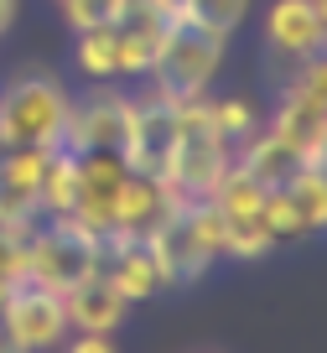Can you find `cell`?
<instances>
[{
    "label": "cell",
    "instance_id": "cell-1",
    "mask_svg": "<svg viewBox=\"0 0 327 353\" xmlns=\"http://www.w3.org/2000/svg\"><path fill=\"white\" fill-rule=\"evenodd\" d=\"M146 254H151L161 286H192L197 276H208L213 260H224V219L203 198L182 203L146 234Z\"/></svg>",
    "mask_w": 327,
    "mask_h": 353
},
{
    "label": "cell",
    "instance_id": "cell-2",
    "mask_svg": "<svg viewBox=\"0 0 327 353\" xmlns=\"http://www.w3.org/2000/svg\"><path fill=\"white\" fill-rule=\"evenodd\" d=\"M224 42L229 37L208 32L203 21H192L187 11L166 16V32L161 42H156V57H151V83L156 94H166V99H203L208 83H213L218 63H224Z\"/></svg>",
    "mask_w": 327,
    "mask_h": 353
},
{
    "label": "cell",
    "instance_id": "cell-3",
    "mask_svg": "<svg viewBox=\"0 0 327 353\" xmlns=\"http://www.w3.org/2000/svg\"><path fill=\"white\" fill-rule=\"evenodd\" d=\"M68 110H73V94L52 73L11 78V83L0 88V151L6 145L57 151L63 130H68Z\"/></svg>",
    "mask_w": 327,
    "mask_h": 353
},
{
    "label": "cell",
    "instance_id": "cell-4",
    "mask_svg": "<svg viewBox=\"0 0 327 353\" xmlns=\"http://www.w3.org/2000/svg\"><path fill=\"white\" fill-rule=\"evenodd\" d=\"M104 265V239L88 234L83 223L73 219H52L47 229H32V244H26V281L47 291H73L78 281L99 276Z\"/></svg>",
    "mask_w": 327,
    "mask_h": 353
},
{
    "label": "cell",
    "instance_id": "cell-5",
    "mask_svg": "<svg viewBox=\"0 0 327 353\" xmlns=\"http://www.w3.org/2000/svg\"><path fill=\"white\" fill-rule=\"evenodd\" d=\"M229 145L234 141L218 135L213 114H208V99H182V104H177V151H172V172H166V182H172L187 203L208 198V188H213L218 176H224V166L234 161Z\"/></svg>",
    "mask_w": 327,
    "mask_h": 353
},
{
    "label": "cell",
    "instance_id": "cell-6",
    "mask_svg": "<svg viewBox=\"0 0 327 353\" xmlns=\"http://www.w3.org/2000/svg\"><path fill=\"white\" fill-rule=\"evenodd\" d=\"M172 151H177V99H166L156 88L141 99H125V135H120L125 166L146 176H166Z\"/></svg>",
    "mask_w": 327,
    "mask_h": 353
},
{
    "label": "cell",
    "instance_id": "cell-7",
    "mask_svg": "<svg viewBox=\"0 0 327 353\" xmlns=\"http://www.w3.org/2000/svg\"><path fill=\"white\" fill-rule=\"evenodd\" d=\"M270 130L322 166V145H327V63L317 52L301 57V73L291 78L281 110H275V120H270Z\"/></svg>",
    "mask_w": 327,
    "mask_h": 353
},
{
    "label": "cell",
    "instance_id": "cell-8",
    "mask_svg": "<svg viewBox=\"0 0 327 353\" xmlns=\"http://www.w3.org/2000/svg\"><path fill=\"white\" fill-rule=\"evenodd\" d=\"M125 176H130V166H125L120 151H78V182H73V213L68 219L83 223L99 239H109Z\"/></svg>",
    "mask_w": 327,
    "mask_h": 353
},
{
    "label": "cell",
    "instance_id": "cell-9",
    "mask_svg": "<svg viewBox=\"0 0 327 353\" xmlns=\"http://www.w3.org/2000/svg\"><path fill=\"white\" fill-rule=\"evenodd\" d=\"M0 327L11 332L26 353H42V348H57L68 332V312H63V296L37 281H21L11 286L6 296V312H0Z\"/></svg>",
    "mask_w": 327,
    "mask_h": 353
},
{
    "label": "cell",
    "instance_id": "cell-10",
    "mask_svg": "<svg viewBox=\"0 0 327 353\" xmlns=\"http://www.w3.org/2000/svg\"><path fill=\"white\" fill-rule=\"evenodd\" d=\"M182 203L187 198L166 182V176L130 172V176H125V192H120V208H115V229H109V239H141L146 244V234H151L166 213H177Z\"/></svg>",
    "mask_w": 327,
    "mask_h": 353
},
{
    "label": "cell",
    "instance_id": "cell-11",
    "mask_svg": "<svg viewBox=\"0 0 327 353\" xmlns=\"http://www.w3.org/2000/svg\"><path fill=\"white\" fill-rule=\"evenodd\" d=\"M327 37V6L322 0H270L265 11V42L281 57H312Z\"/></svg>",
    "mask_w": 327,
    "mask_h": 353
},
{
    "label": "cell",
    "instance_id": "cell-12",
    "mask_svg": "<svg viewBox=\"0 0 327 353\" xmlns=\"http://www.w3.org/2000/svg\"><path fill=\"white\" fill-rule=\"evenodd\" d=\"M120 135H125V94H104L99 88L83 104L73 99L68 130H63L68 151H120Z\"/></svg>",
    "mask_w": 327,
    "mask_h": 353
},
{
    "label": "cell",
    "instance_id": "cell-13",
    "mask_svg": "<svg viewBox=\"0 0 327 353\" xmlns=\"http://www.w3.org/2000/svg\"><path fill=\"white\" fill-rule=\"evenodd\" d=\"M234 166H244L260 188H286L291 176H301L306 166H317V161H312L306 151H296L291 141H281L275 130H250V135L239 141Z\"/></svg>",
    "mask_w": 327,
    "mask_h": 353
},
{
    "label": "cell",
    "instance_id": "cell-14",
    "mask_svg": "<svg viewBox=\"0 0 327 353\" xmlns=\"http://www.w3.org/2000/svg\"><path fill=\"white\" fill-rule=\"evenodd\" d=\"M63 312H68V327L78 332H115L130 312V301L104 281V270L88 281H78L73 291H63Z\"/></svg>",
    "mask_w": 327,
    "mask_h": 353
},
{
    "label": "cell",
    "instance_id": "cell-15",
    "mask_svg": "<svg viewBox=\"0 0 327 353\" xmlns=\"http://www.w3.org/2000/svg\"><path fill=\"white\" fill-rule=\"evenodd\" d=\"M99 270H104V281L125 301H146L161 291V276H156V265H151L141 239H104V265Z\"/></svg>",
    "mask_w": 327,
    "mask_h": 353
},
{
    "label": "cell",
    "instance_id": "cell-16",
    "mask_svg": "<svg viewBox=\"0 0 327 353\" xmlns=\"http://www.w3.org/2000/svg\"><path fill=\"white\" fill-rule=\"evenodd\" d=\"M73 182H78V151H68V145L47 151V172H42V198H37V213H47V219H68V213H73Z\"/></svg>",
    "mask_w": 327,
    "mask_h": 353
},
{
    "label": "cell",
    "instance_id": "cell-17",
    "mask_svg": "<svg viewBox=\"0 0 327 353\" xmlns=\"http://www.w3.org/2000/svg\"><path fill=\"white\" fill-rule=\"evenodd\" d=\"M286 198H291V208L301 213L306 234L327 223V182H322V166H306L301 176H291V182H286Z\"/></svg>",
    "mask_w": 327,
    "mask_h": 353
},
{
    "label": "cell",
    "instance_id": "cell-18",
    "mask_svg": "<svg viewBox=\"0 0 327 353\" xmlns=\"http://www.w3.org/2000/svg\"><path fill=\"white\" fill-rule=\"evenodd\" d=\"M32 219H0V281L21 286L26 281V244H32Z\"/></svg>",
    "mask_w": 327,
    "mask_h": 353
},
{
    "label": "cell",
    "instance_id": "cell-19",
    "mask_svg": "<svg viewBox=\"0 0 327 353\" xmlns=\"http://www.w3.org/2000/svg\"><path fill=\"white\" fill-rule=\"evenodd\" d=\"M270 250H275V239H270L260 213H250V219H224V254H234V260H260V254H270Z\"/></svg>",
    "mask_w": 327,
    "mask_h": 353
},
{
    "label": "cell",
    "instance_id": "cell-20",
    "mask_svg": "<svg viewBox=\"0 0 327 353\" xmlns=\"http://www.w3.org/2000/svg\"><path fill=\"white\" fill-rule=\"evenodd\" d=\"M78 73L88 78H115V26H88L78 32Z\"/></svg>",
    "mask_w": 327,
    "mask_h": 353
},
{
    "label": "cell",
    "instance_id": "cell-21",
    "mask_svg": "<svg viewBox=\"0 0 327 353\" xmlns=\"http://www.w3.org/2000/svg\"><path fill=\"white\" fill-rule=\"evenodd\" d=\"M182 11L192 16V21H203L208 32H218V37H229L234 26H239L244 16H250V0H187Z\"/></svg>",
    "mask_w": 327,
    "mask_h": 353
},
{
    "label": "cell",
    "instance_id": "cell-22",
    "mask_svg": "<svg viewBox=\"0 0 327 353\" xmlns=\"http://www.w3.org/2000/svg\"><path fill=\"white\" fill-rule=\"evenodd\" d=\"M260 219H265V229H270V239H275V244H281V239H301V234H306V223H301V213L291 208L286 188H270V192H265Z\"/></svg>",
    "mask_w": 327,
    "mask_h": 353
},
{
    "label": "cell",
    "instance_id": "cell-23",
    "mask_svg": "<svg viewBox=\"0 0 327 353\" xmlns=\"http://www.w3.org/2000/svg\"><path fill=\"white\" fill-rule=\"evenodd\" d=\"M208 114H213V125H218L224 141H244L250 130H260V114H255L250 99H213Z\"/></svg>",
    "mask_w": 327,
    "mask_h": 353
},
{
    "label": "cell",
    "instance_id": "cell-24",
    "mask_svg": "<svg viewBox=\"0 0 327 353\" xmlns=\"http://www.w3.org/2000/svg\"><path fill=\"white\" fill-rule=\"evenodd\" d=\"M125 6L130 0H63V16L73 32H88V26H120Z\"/></svg>",
    "mask_w": 327,
    "mask_h": 353
},
{
    "label": "cell",
    "instance_id": "cell-25",
    "mask_svg": "<svg viewBox=\"0 0 327 353\" xmlns=\"http://www.w3.org/2000/svg\"><path fill=\"white\" fill-rule=\"evenodd\" d=\"M68 353H115V348H109V332H83L68 343Z\"/></svg>",
    "mask_w": 327,
    "mask_h": 353
},
{
    "label": "cell",
    "instance_id": "cell-26",
    "mask_svg": "<svg viewBox=\"0 0 327 353\" xmlns=\"http://www.w3.org/2000/svg\"><path fill=\"white\" fill-rule=\"evenodd\" d=\"M11 21H16V0H0V32H6Z\"/></svg>",
    "mask_w": 327,
    "mask_h": 353
},
{
    "label": "cell",
    "instance_id": "cell-27",
    "mask_svg": "<svg viewBox=\"0 0 327 353\" xmlns=\"http://www.w3.org/2000/svg\"><path fill=\"white\" fill-rule=\"evenodd\" d=\"M0 353H26V348H21V343H16L11 332H6V327H0Z\"/></svg>",
    "mask_w": 327,
    "mask_h": 353
},
{
    "label": "cell",
    "instance_id": "cell-28",
    "mask_svg": "<svg viewBox=\"0 0 327 353\" xmlns=\"http://www.w3.org/2000/svg\"><path fill=\"white\" fill-rule=\"evenodd\" d=\"M6 296H11V286H6V281H0V312H6Z\"/></svg>",
    "mask_w": 327,
    "mask_h": 353
},
{
    "label": "cell",
    "instance_id": "cell-29",
    "mask_svg": "<svg viewBox=\"0 0 327 353\" xmlns=\"http://www.w3.org/2000/svg\"><path fill=\"white\" fill-rule=\"evenodd\" d=\"M57 6H63V0H57Z\"/></svg>",
    "mask_w": 327,
    "mask_h": 353
}]
</instances>
